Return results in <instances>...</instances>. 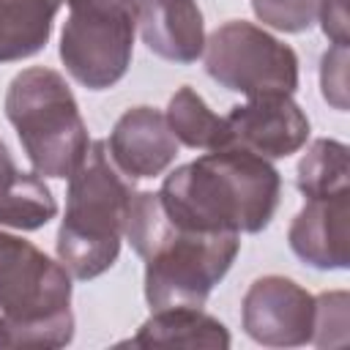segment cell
<instances>
[{"instance_id": "6da1fadb", "label": "cell", "mask_w": 350, "mask_h": 350, "mask_svg": "<svg viewBox=\"0 0 350 350\" xmlns=\"http://www.w3.org/2000/svg\"><path fill=\"white\" fill-rule=\"evenodd\" d=\"M167 219L191 232H260L271 224L279 170L243 148H219L172 170L156 191Z\"/></svg>"}, {"instance_id": "7a4b0ae2", "label": "cell", "mask_w": 350, "mask_h": 350, "mask_svg": "<svg viewBox=\"0 0 350 350\" xmlns=\"http://www.w3.org/2000/svg\"><path fill=\"white\" fill-rule=\"evenodd\" d=\"M123 235L145 260V301L150 309L202 306L241 249V232L175 227L156 191L131 194Z\"/></svg>"}, {"instance_id": "3957f363", "label": "cell", "mask_w": 350, "mask_h": 350, "mask_svg": "<svg viewBox=\"0 0 350 350\" xmlns=\"http://www.w3.org/2000/svg\"><path fill=\"white\" fill-rule=\"evenodd\" d=\"M131 194L134 180L115 167L107 139H93L68 175L66 213L55 241L57 260L71 279H96L115 265Z\"/></svg>"}, {"instance_id": "277c9868", "label": "cell", "mask_w": 350, "mask_h": 350, "mask_svg": "<svg viewBox=\"0 0 350 350\" xmlns=\"http://www.w3.org/2000/svg\"><path fill=\"white\" fill-rule=\"evenodd\" d=\"M0 317L14 347H66L74 339L71 273L25 238L0 230Z\"/></svg>"}, {"instance_id": "5b68a950", "label": "cell", "mask_w": 350, "mask_h": 350, "mask_svg": "<svg viewBox=\"0 0 350 350\" xmlns=\"http://www.w3.org/2000/svg\"><path fill=\"white\" fill-rule=\"evenodd\" d=\"M5 118L16 129L33 172L44 178H68L90 145L71 88L46 66L25 68L11 79Z\"/></svg>"}, {"instance_id": "8992f818", "label": "cell", "mask_w": 350, "mask_h": 350, "mask_svg": "<svg viewBox=\"0 0 350 350\" xmlns=\"http://www.w3.org/2000/svg\"><path fill=\"white\" fill-rule=\"evenodd\" d=\"M134 33V0H74L60 33V60L82 88H112L131 66Z\"/></svg>"}, {"instance_id": "52a82bcc", "label": "cell", "mask_w": 350, "mask_h": 350, "mask_svg": "<svg viewBox=\"0 0 350 350\" xmlns=\"http://www.w3.org/2000/svg\"><path fill=\"white\" fill-rule=\"evenodd\" d=\"M202 57L213 82L246 98L293 96L298 88L295 49L246 19L219 25L205 38Z\"/></svg>"}, {"instance_id": "ba28073f", "label": "cell", "mask_w": 350, "mask_h": 350, "mask_svg": "<svg viewBox=\"0 0 350 350\" xmlns=\"http://www.w3.org/2000/svg\"><path fill=\"white\" fill-rule=\"evenodd\" d=\"M243 331L265 347L309 345L314 334V295L287 276H260L241 301Z\"/></svg>"}, {"instance_id": "9c48e42d", "label": "cell", "mask_w": 350, "mask_h": 350, "mask_svg": "<svg viewBox=\"0 0 350 350\" xmlns=\"http://www.w3.org/2000/svg\"><path fill=\"white\" fill-rule=\"evenodd\" d=\"M227 148H243L262 159H287L309 139V118L293 96H260L224 115Z\"/></svg>"}, {"instance_id": "30bf717a", "label": "cell", "mask_w": 350, "mask_h": 350, "mask_svg": "<svg viewBox=\"0 0 350 350\" xmlns=\"http://www.w3.org/2000/svg\"><path fill=\"white\" fill-rule=\"evenodd\" d=\"M298 260L320 271H342L350 260V189L328 197H306L287 230Z\"/></svg>"}, {"instance_id": "8fae6325", "label": "cell", "mask_w": 350, "mask_h": 350, "mask_svg": "<svg viewBox=\"0 0 350 350\" xmlns=\"http://www.w3.org/2000/svg\"><path fill=\"white\" fill-rule=\"evenodd\" d=\"M109 159L129 180H145L161 175L178 156V139L167 126V118L148 104L126 109L107 139Z\"/></svg>"}, {"instance_id": "7c38bea8", "label": "cell", "mask_w": 350, "mask_h": 350, "mask_svg": "<svg viewBox=\"0 0 350 350\" xmlns=\"http://www.w3.org/2000/svg\"><path fill=\"white\" fill-rule=\"evenodd\" d=\"M145 46L172 63H194L205 49V22L197 0H134Z\"/></svg>"}, {"instance_id": "4fadbf2b", "label": "cell", "mask_w": 350, "mask_h": 350, "mask_svg": "<svg viewBox=\"0 0 350 350\" xmlns=\"http://www.w3.org/2000/svg\"><path fill=\"white\" fill-rule=\"evenodd\" d=\"M230 331L200 306L153 309V314L129 339L134 347H230Z\"/></svg>"}, {"instance_id": "5bb4252c", "label": "cell", "mask_w": 350, "mask_h": 350, "mask_svg": "<svg viewBox=\"0 0 350 350\" xmlns=\"http://www.w3.org/2000/svg\"><path fill=\"white\" fill-rule=\"evenodd\" d=\"M57 216V202L36 172H22L0 139V224L38 230Z\"/></svg>"}, {"instance_id": "9a60e30c", "label": "cell", "mask_w": 350, "mask_h": 350, "mask_svg": "<svg viewBox=\"0 0 350 350\" xmlns=\"http://www.w3.org/2000/svg\"><path fill=\"white\" fill-rule=\"evenodd\" d=\"M60 0H0V63L41 52L52 36Z\"/></svg>"}, {"instance_id": "2e32d148", "label": "cell", "mask_w": 350, "mask_h": 350, "mask_svg": "<svg viewBox=\"0 0 350 350\" xmlns=\"http://www.w3.org/2000/svg\"><path fill=\"white\" fill-rule=\"evenodd\" d=\"M167 126L175 134L178 142H183L191 150H219L227 148V126L224 118H219L205 98L183 85L180 90L172 93L167 104Z\"/></svg>"}, {"instance_id": "e0dca14e", "label": "cell", "mask_w": 350, "mask_h": 350, "mask_svg": "<svg viewBox=\"0 0 350 350\" xmlns=\"http://www.w3.org/2000/svg\"><path fill=\"white\" fill-rule=\"evenodd\" d=\"M350 164H347V145L339 139L320 137L309 145L301 156L295 170V186L304 197H328L347 191Z\"/></svg>"}, {"instance_id": "ac0fdd59", "label": "cell", "mask_w": 350, "mask_h": 350, "mask_svg": "<svg viewBox=\"0 0 350 350\" xmlns=\"http://www.w3.org/2000/svg\"><path fill=\"white\" fill-rule=\"evenodd\" d=\"M320 0H252L254 16L282 33H301L317 22Z\"/></svg>"}, {"instance_id": "d6986e66", "label": "cell", "mask_w": 350, "mask_h": 350, "mask_svg": "<svg viewBox=\"0 0 350 350\" xmlns=\"http://www.w3.org/2000/svg\"><path fill=\"white\" fill-rule=\"evenodd\" d=\"M347 339V293H323L314 298V334L312 342L317 347L342 345Z\"/></svg>"}, {"instance_id": "ffe728a7", "label": "cell", "mask_w": 350, "mask_h": 350, "mask_svg": "<svg viewBox=\"0 0 350 350\" xmlns=\"http://www.w3.org/2000/svg\"><path fill=\"white\" fill-rule=\"evenodd\" d=\"M323 98L334 109H347V44H331L320 63Z\"/></svg>"}, {"instance_id": "44dd1931", "label": "cell", "mask_w": 350, "mask_h": 350, "mask_svg": "<svg viewBox=\"0 0 350 350\" xmlns=\"http://www.w3.org/2000/svg\"><path fill=\"white\" fill-rule=\"evenodd\" d=\"M317 22L331 44H347V0H320Z\"/></svg>"}, {"instance_id": "7402d4cb", "label": "cell", "mask_w": 350, "mask_h": 350, "mask_svg": "<svg viewBox=\"0 0 350 350\" xmlns=\"http://www.w3.org/2000/svg\"><path fill=\"white\" fill-rule=\"evenodd\" d=\"M0 347H14L11 334H8V325H5V320H3V317H0Z\"/></svg>"}, {"instance_id": "603a6c76", "label": "cell", "mask_w": 350, "mask_h": 350, "mask_svg": "<svg viewBox=\"0 0 350 350\" xmlns=\"http://www.w3.org/2000/svg\"><path fill=\"white\" fill-rule=\"evenodd\" d=\"M60 3H66V5H71V3H74V0H60Z\"/></svg>"}]
</instances>
